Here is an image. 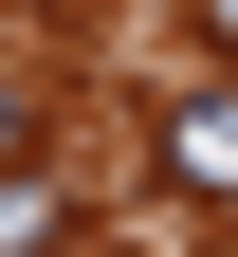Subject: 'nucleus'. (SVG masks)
<instances>
[{"label": "nucleus", "instance_id": "obj_2", "mask_svg": "<svg viewBox=\"0 0 238 257\" xmlns=\"http://www.w3.org/2000/svg\"><path fill=\"white\" fill-rule=\"evenodd\" d=\"M55 239H74V184L55 166H0V257H55Z\"/></svg>", "mask_w": 238, "mask_h": 257}, {"label": "nucleus", "instance_id": "obj_1", "mask_svg": "<svg viewBox=\"0 0 238 257\" xmlns=\"http://www.w3.org/2000/svg\"><path fill=\"white\" fill-rule=\"evenodd\" d=\"M147 166H165V202H238V92H165Z\"/></svg>", "mask_w": 238, "mask_h": 257}, {"label": "nucleus", "instance_id": "obj_3", "mask_svg": "<svg viewBox=\"0 0 238 257\" xmlns=\"http://www.w3.org/2000/svg\"><path fill=\"white\" fill-rule=\"evenodd\" d=\"M183 37H201V55H238V0H183Z\"/></svg>", "mask_w": 238, "mask_h": 257}]
</instances>
